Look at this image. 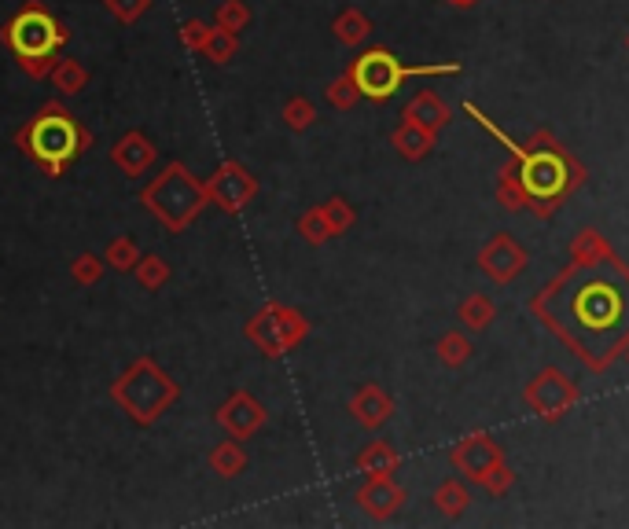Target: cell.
Masks as SVG:
<instances>
[{"instance_id":"cell-5","label":"cell","mask_w":629,"mask_h":529,"mask_svg":"<svg viewBox=\"0 0 629 529\" xmlns=\"http://www.w3.org/2000/svg\"><path fill=\"white\" fill-rule=\"evenodd\" d=\"M177 397H181V386L173 383L151 357H137L111 386V401L140 427H151Z\"/></svg>"},{"instance_id":"cell-37","label":"cell","mask_w":629,"mask_h":529,"mask_svg":"<svg viewBox=\"0 0 629 529\" xmlns=\"http://www.w3.org/2000/svg\"><path fill=\"white\" fill-rule=\"evenodd\" d=\"M103 8H107V15L118 19L122 26H133L140 15L151 8V0H103Z\"/></svg>"},{"instance_id":"cell-11","label":"cell","mask_w":629,"mask_h":529,"mask_svg":"<svg viewBox=\"0 0 629 529\" xmlns=\"http://www.w3.org/2000/svg\"><path fill=\"white\" fill-rule=\"evenodd\" d=\"M482 276H490L497 287H508L515 283V276L530 265V254L523 243H515L508 232H497L493 239H486V247L479 250V258H475Z\"/></svg>"},{"instance_id":"cell-38","label":"cell","mask_w":629,"mask_h":529,"mask_svg":"<svg viewBox=\"0 0 629 529\" xmlns=\"http://www.w3.org/2000/svg\"><path fill=\"white\" fill-rule=\"evenodd\" d=\"M479 485H482V489H486L490 496H504V493H508V489L515 485V471L508 467V460H501L497 467H490V471L482 474V482H479Z\"/></svg>"},{"instance_id":"cell-10","label":"cell","mask_w":629,"mask_h":529,"mask_svg":"<svg viewBox=\"0 0 629 529\" xmlns=\"http://www.w3.org/2000/svg\"><path fill=\"white\" fill-rule=\"evenodd\" d=\"M206 195H210V203L218 206L221 214H240L243 206L258 195V181H254L251 169L240 166L236 158H225L214 169V177L206 181Z\"/></svg>"},{"instance_id":"cell-16","label":"cell","mask_w":629,"mask_h":529,"mask_svg":"<svg viewBox=\"0 0 629 529\" xmlns=\"http://www.w3.org/2000/svg\"><path fill=\"white\" fill-rule=\"evenodd\" d=\"M346 408H350V416H354L365 430H379L390 416H394V397H390L383 386L365 383L354 397H350V405Z\"/></svg>"},{"instance_id":"cell-41","label":"cell","mask_w":629,"mask_h":529,"mask_svg":"<svg viewBox=\"0 0 629 529\" xmlns=\"http://www.w3.org/2000/svg\"><path fill=\"white\" fill-rule=\"evenodd\" d=\"M446 4H453V8H475L479 0H446Z\"/></svg>"},{"instance_id":"cell-30","label":"cell","mask_w":629,"mask_h":529,"mask_svg":"<svg viewBox=\"0 0 629 529\" xmlns=\"http://www.w3.org/2000/svg\"><path fill=\"white\" fill-rule=\"evenodd\" d=\"M103 261H107V269H118V272H133L140 261V247L137 239L129 236H118L107 243V250H103Z\"/></svg>"},{"instance_id":"cell-18","label":"cell","mask_w":629,"mask_h":529,"mask_svg":"<svg viewBox=\"0 0 629 529\" xmlns=\"http://www.w3.org/2000/svg\"><path fill=\"white\" fill-rule=\"evenodd\" d=\"M390 147H394L405 162H420V158H427L438 147V133H431V129H424V125H416V122H401L398 129L390 133Z\"/></svg>"},{"instance_id":"cell-6","label":"cell","mask_w":629,"mask_h":529,"mask_svg":"<svg viewBox=\"0 0 629 529\" xmlns=\"http://www.w3.org/2000/svg\"><path fill=\"white\" fill-rule=\"evenodd\" d=\"M346 70L354 74L357 89H361V100L383 103V100H390V96H394L409 78H446V74H460V63H424V67H405L394 52H387V48H368V52H361Z\"/></svg>"},{"instance_id":"cell-1","label":"cell","mask_w":629,"mask_h":529,"mask_svg":"<svg viewBox=\"0 0 629 529\" xmlns=\"http://www.w3.org/2000/svg\"><path fill=\"white\" fill-rule=\"evenodd\" d=\"M530 313L549 324L589 372H607L629 346V265L618 254L596 265L571 261L534 294Z\"/></svg>"},{"instance_id":"cell-2","label":"cell","mask_w":629,"mask_h":529,"mask_svg":"<svg viewBox=\"0 0 629 529\" xmlns=\"http://www.w3.org/2000/svg\"><path fill=\"white\" fill-rule=\"evenodd\" d=\"M464 111H468L471 118H479L482 129H490L501 144H508V136H504L501 129L475 107V103H468ZM508 151H512L515 177H519L527 210L530 214H538L541 221L556 217V210H560V206L585 184V166L560 144V140H556V136L545 133V129L530 133L523 144H508Z\"/></svg>"},{"instance_id":"cell-4","label":"cell","mask_w":629,"mask_h":529,"mask_svg":"<svg viewBox=\"0 0 629 529\" xmlns=\"http://www.w3.org/2000/svg\"><path fill=\"white\" fill-rule=\"evenodd\" d=\"M140 203L159 217V225H166L170 232H184L210 206V195L184 162H166L159 177L140 192Z\"/></svg>"},{"instance_id":"cell-40","label":"cell","mask_w":629,"mask_h":529,"mask_svg":"<svg viewBox=\"0 0 629 529\" xmlns=\"http://www.w3.org/2000/svg\"><path fill=\"white\" fill-rule=\"evenodd\" d=\"M56 59H23V63H19V70H23L26 78L48 81V74H52V67H56Z\"/></svg>"},{"instance_id":"cell-8","label":"cell","mask_w":629,"mask_h":529,"mask_svg":"<svg viewBox=\"0 0 629 529\" xmlns=\"http://www.w3.org/2000/svg\"><path fill=\"white\" fill-rule=\"evenodd\" d=\"M243 331H247V338L262 349L269 361H280V357H287L291 349L302 346L309 338V320L284 302H265L262 309L247 320Z\"/></svg>"},{"instance_id":"cell-9","label":"cell","mask_w":629,"mask_h":529,"mask_svg":"<svg viewBox=\"0 0 629 529\" xmlns=\"http://www.w3.org/2000/svg\"><path fill=\"white\" fill-rule=\"evenodd\" d=\"M578 386L560 368H541L527 386H523V405L541 419V423H560L567 412L578 405Z\"/></svg>"},{"instance_id":"cell-26","label":"cell","mask_w":629,"mask_h":529,"mask_svg":"<svg viewBox=\"0 0 629 529\" xmlns=\"http://www.w3.org/2000/svg\"><path fill=\"white\" fill-rule=\"evenodd\" d=\"M435 357L446 364V368H464V364L475 357V346H471V338L464 335V331L453 327V331H446V335L435 342Z\"/></svg>"},{"instance_id":"cell-3","label":"cell","mask_w":629,"mask_h":529,"mask_svg":"<svg viewBox=\"0 0 629 529\" xmlns=\"http://www.w3.org/2000/svg\"><path fill=\"white\" fill-rule=\"evenodd\" d=\"M15 147L23 151L30 162H37V169L45 177H63L70 169V162L89 151L92 133L63 107L59 100L41 103V111L23 122V129L15 133Z\"/></svg>"},{"instance_id":"cell-25","label":"cell","mask_w":629,"mask_h":529,"mask_svg":"<svg viewBox=\"0 0 629 529\" xmlns=\"http://www.w3.org/2000/svg\"><path fill=\"white\" fill-rule=\"evenodd\" d=\"M206 56V63H214V67H229L236 52H240V34H232V30H221V26H210V34H206L203 48H199Z\"/></svg>"},{"instance_id":"cell-22","label":"cell","mask_w":629,"mask_h":529,"mask_svg":"<svg viewBox=\"0 0 629 529\" xmlns=\"http://www.w3.org/2000/svg\"><path fill=\"white\" fill-rule=\"evenodd\" d=\"M431 504L442 518H460L464 511L471 507V489L464 478H446V482L438 485L435 496H431Z\"/></svg>"},{"instance_id":"cell-33","label":"cell","mask_w":629,"mask_h":529,"mask_svg":"<svg viewBox=\"0 0 629 529\" xmlns=\"http://www.w3.org/2000/svg\"><path fill=\"white\" fill-rule=\"evenodd\" d=\"M321 210H324L328 228H332V236H343V232H350V228L357 225V210L346 203L343 195H332L328 203H321Z\"/></svg>"},{"instance_id":"cell-21","label":"cell","mask_w":629,"mask_h":529,"mask_svg":"<svg viewBox=\"0 0 629 529\" xmlns=\"http://www.w3.org/2000/svg\"><path fill=\"white\" fill-rule=\"evenodd\" d=\"M332 34L339 45L346 48H361L372 37V19H368L361 8H346L332 19Z\"/></svg>"},{"instance_id":"cell-36","label":"cell","mask_w":629,"mask_h":529,"mask_svg":"<svg viewBox=\"0 0 629 529\" xmlns=\"http://www.w3.org/2000/svg\"><path fill=\"white\" fill-rule=\"evenodd\" d=\"M70 276L81 287H92V283H100L107 276V261L100 254H78V258L70 261Z\"/></svg>"},{"instance_id":"cell-7","label":"cell","mask_w":629,"mask_h":529,"mask_svg":"<svg viewBox=\"0 0 629 529\" xmlns=\"http://www.w3.org/2000/svg\"><path fill=\"white\" fill-rule=\"evenodd\" d=\"M70 41V30L48 12L41 0H26L23 8L0 26V45H8L15 59H56Z\"/></svg>"},{"instance_id":"cell-14","label":"cell","mask_w":629,"mask_h":529,"mask_svg":"<svg viewBox=\"0 0 629 529\" xmlns=\"http://www.w3.org/2000/svg\"><path fill=\"white\" fill-rule=\"evenodd\" d=\"M405 489L394 482V474H372L365 478V485L357 489V507L365 511L372 522H390L405 507Z\"/></svg>"},{"instance_id":"cell-12","label":"cell","mask_w":629,"mask_h":529,"mask_svg":"<svg viewBox=\"0 0 629 529\" xmlns=\"http://www.w3.org/2000/svg\"><path fill=\"white\" fill-rule=\"evenodd\" d=\"M449 460H453V467H457V474L464 478V482L479 485L482 474L504 460V449L486 434V430H471V434H464V438L453 445Z\"/></svg>"},{"instance_id":"cell-39","label":"cell","mask_w":629,"mask_h":529,"mask_svg":"<svg viewBox=\"0 0 629 529\" xmlns=\"http://www.w3.org/2000/svg\"><path fill=\"white\" fill-rule=\"evenodd\" d=\"M206 34H210V23H206V19H188V23H181V45L188 48V52H199Z\"/></svg>"},{"instance_id":"cell-35","label":"cell","mask_w":629,"mask_h":529,"mask_svg":"<svg viewBox=\"0 0 629 529\" xmlns=\"http://www.w3.org/2000/svg\"><path fill=\"white\" fill-rule=\"evenodd\" d=\"M247 23H251V4L247 0H221L218 12H214V26L232 30V34H240Z\"/></svg>"},{"instance_id":"cell-32","label":"cell","mask_w":629,"mask_h":529,"mask_svg":"<svg viewBox=\"0 0 629 529\" xmlns=\"http://www.w3.org/2000/svg\"><path fill=\"white\" fill-rule=\"evenodd\" d=\"M298 236L306 239L309 247H324L332 236V228H328V221H324V210L321 206H309L306 214L298 217Z\"/></svg>"},{"instance_id":"cell-13","label":"cell","mask_w":629,"mask_h":529,"mask_svg":"<svg viewBox=\"0 0 629 529\" xmlns=\"http://www.w3.org/2000/svg\"><path fill=\"white\" fill-rule=\"evenodd\" d=\"M214 419H218V427L225 430L229 438L247 441L265 427V419L269 416H265V408L258 405L247 390H236V394H229L225 401H221V408L214 412Z\"/></svg>"},{"instance_id":"cell-24","label":"cell","mask_w":629,"mask_h":529,"mask_svg":"<svg viewBox=\"0 0 629 529\" xmlns=\"http://www.w3.org/2000/svg\"><path fill=\"white\" fill-rule=\"evenodd\" d=\"M206 463H210V471L218 474V478H236V474L247 471V452H243L240 441L229 438V441H221V445L210 449Z\"/></svg>"},{"instance_id":"cell-34","label":"cell","mask_w":629,"mask_h":529,"mask_svg":"<svg viewBox=\"0 0 629 529\" xmlns=\"http://www.w3.org/2000/svg\"><path fill=\"white\" fill-rule=\"evenodd\" d=\"M280 118H284V125L291 129V133H306L309 125L317 122V107H313L306 96H291V100L284 103Z\"/></svg>"},{"instance_id":"cell-20","label":"cell","mask_w":629,"mask_h":529,"mask_svg":"<svg viewBox=\"0 0 629 529\" xmlns=\"http://www.w3.org/2000/svg\"><path fill=\"white\" fill-rule=\"evenodd\" d=\"M401 456L390 441H368L365 449L357 452V471L372 478V474H398Z\"/></svg>"},{"instance_id":"cell-28","label":"cell","mask_w":629,"mask_h":529,"mask_svg":"<svg viewBox=\"0 0 629 529\" xmlns=\"http://www.w3.org/2000/svg\"><path fill=\"white\" fill-rule=\"evenodd\" d=\"M170 261L159 258V254H140L137 269H133V276H137V283L144 287V291H162L166 283H170Z\"/></svg>"},{"instance_id":"cell-43","label":"cell","mask_w":629,"mask_h":529,"mask_svg":"<svg viewBox=\"0 0 629 529\" xmlns=\"http://www.w3.org/2000/svg\"><path fill=\"white\" fill-rule=\"evenodd\" d=\"M626 48H629V30H626Z\"/></svg>"},{"instance_id":"cell-31","label":"cell","mask_w":629,"mask_h":529,"mask_svg":"<svg viewBox=\"0 0 629 529\" xmlns=\"http://www.w3.org/2000/svg\"><path fill=\"white\" fill-rule=\"evenodd\" d=\"M324 96H328V103H332L335 111H354L357 103H361V89H357V81L350 70H343V74L324 89Z\"/></svg>"},{"instance_id":"cell-15","label":"cell","mask_w":629,"mask_h":529,"mask_svg":"<svg viewBox=\"0 0 629 529\" xmlns=\"http://www.w3.org/2000/svg\"><path fill=\"white\" fill-rule=\"evenodd\" d=\"M155 158H159V147L151 144L140 129H129V133L111 147V162H115L126 177H144Z\"/></svg>"},{"instance_id":"cell-17","label":"cell","mask_w":629,"mask_h":529,"mask_svg":"<svg viewBox=\"0 0 629 529\" xmlns=\"http://www.w3.org/2000/svg\"><path fill=\"white\" fill-rule=\"evenodd\" d=\"M405 122H416L431 129V133H442L449 122H453V107H449L438 92H416L409 103H405V114H401Z\"/></svg>"},{"instance_id":"cell-19","label":"cell","mask_w":629,"mask_h":529,"mask_svg":"<svg viewBox=\"0 0 629 529\" xmlns=\"http://www.w3.org/2000/svg\"><path fill=\"white\" fill-rule=\"evenodd\" d=\"M567 250H571V261H578V265H596V261L615 258V250H611L600 228H578Z\"/></svg>"},{"instance_id":"cell-29","label":"cell","mask_w":629,"mask_h":529,"mask_svg":"<svg viewBox=\"0 0 629 529\" xmlns=\"http://www.w3.org/2000/svg\"><path fill=\"white\" fill-rule=\"evenodd\" d=\"M497 203H501L508 214H515V210H527V199H523V188H519V177H515L512 158L497 169Z\"/></svg>"},{"instance_id":"cell-23","label":"cell","mask_w":629,"mask_h":529,"mask_svg":"<svg viewBox=\"0 0 629 529\" xmlns=\"http://www.w3.org/2000/svg\"><path fill=\"white\" fill-rule=\"evenodd\" d=\"M48 81H52V89H56L59 96H78V92H85V85H89V70H85L81 59L67 56V59H56Z\"/></svg>"},{"instance_id":"cell-42","label":"cell","mask_w":629,"mask_h":529,"mask_svg":"<svg viewBox=\"0 0 629 529\" xmlns=\"http://www.w3.org/2000/svg\"><path fill=\"white\" fill-rule=\"evenodd\" d=\"M622 357H626V364H629V346H626V353H622Z\"/></svg>"},{"instance_id":"cell-27","label":"cell","mask_w":629,"mask_h":529,"mask_svg":"<svg viewBox=\"0 0 629 529\" xmlns=\"http://www.w3.org/2000/svg\"><path fill=\"white\" fill-rule=\"evenodd\" d=\"M457 316H460V324L471 327V331H486V327L497 320V305H493V298H486V294L475 291L460 302Z\"/></svg>"}]
</instances>
